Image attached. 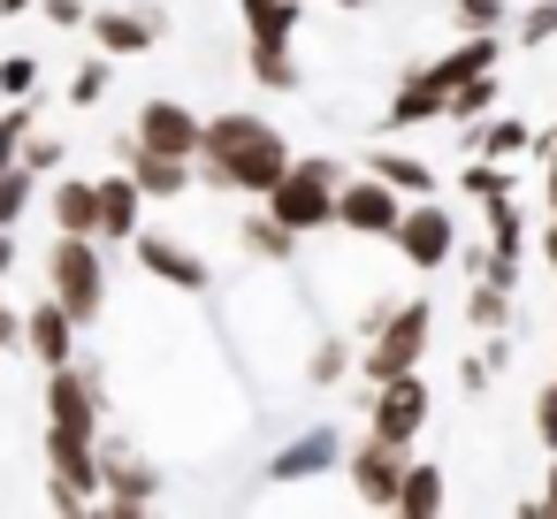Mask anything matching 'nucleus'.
I'll list each match as a JSON object with an SVG mask.
<instances>
[{
	"label": "nucleus",
	"mask_w": 557,
	"mask_h": 519,
	"mask_svg": "<svg viewBox=\"0 0 557 519\" xmlns=\"http://www.w3.org/2000/svg\"><path fill=\"white\" fill-rule=\"evenodd\" d=\"M488 108H496V70H488V77H466V85L450 92V108H443V115H458V123H481Z\"/></svg>",
	"instance_id": "c85d7f7f"
},
{
	"label": "nucleus",
	"mask_w": 557,
	"mask_h": 519,
	"mask_svg": "<svg viewBox=\"0 0 557 519\" xmlns=\"http://www.w3.org/2000/svg\"><path fill=\"white\" fill-rule=\"evenodd\" d=\"M237 237H245V252H252V260H275V268H283V260H298V230H290V222H275L268 207H260V214H245V222H237Z\"/></svg>",
	"instance_id": "5701e85b"
},
{
	"label": "nucleus",
	"mask_w": 557,
	"mask_h": 519,
	"mask_svg": "<svg viewBox=\"0 0 557 519\" xmlns=\"http://www.w3.org/2000/svg\"><path fill=\"white\" fill-rule=\"evenodd\" d=\"M138 207H146V191H138L131 169L123 176H100V245H131L138 237Z\"/></svg>",
	"instance_id": "a211bd4d"
},
{
	"label": "nucleus",
	"mask_w": 557,
	"mask_h": 519,
	"mask_svg": "<svg viewBox=\"0 0 557 519\" xmlns=\"http://www.w3.org/2000/svg\"><path fill=\"white\" fill-rule=\"evenodd\" d=\"M39 16H47L54 32H77V24H92V9H85V0H39Z\"/></svg>",
	"instance_id": "c9c22d12"
},
{
	"label": "nucleus",
	"mask_w": 557,
	"mask_h": 519,
	"mask_svg": "<svg viewBox=\"0 0 557 519\" xmlns=\"http://www.w3.org/2000/svg\"><path fill=\"white\" fill-rule=\"evenodd\" d=\"M542 39H557V0H534L519 16V47H542Z\"/></svg>",
	"instance_id": "473e14b6"
},
{
	"label": "nucleus",
	"mask_w": 557,
	"mask_h": 519,
	"mask_svg": "<svg viewBox=\"0 0 557 519\" xmlns=\"http://www.w3.org/2000/svg\"><path fill=\"white\" fill-rule=\"evenodd\" d=\"M16 268V230H0V275Z\"/></svg>",
	"instance_id": "37998d69"
},
{
	"label": "nucleus",
	"mask_w": 557,
	"mask_h": 519,
	"mask_svg": "<svg viewBox=\"0 0 557 519\" xmlns=\"http://www.w3.org/2000/svg\"><path fill=\"white\" fill-rule=\"evenodd\" d=\"M428 336H435V306L428 291L420 298H382L367 313V351H359V382H397V374H420L428 359Z\"/></svg>",
	"instance_id": "f03ea898"
},
{
	"label": "nucleus",
	"mask_w": 557,
	"mask_h": 519,
	"mask_svg": "<svg viewBox=\"0 0 557 519\" xmlns=\"http://www.w3.org/2000/svg\"><path fill=\"white\" fill-rule=\"evenodd\" d=\"M191 169H199V184L207 191H245V199H268V184L290 169V138L268 123V115H245V108H230V115H214L207 131H199V153H191Z\"/></svg>",
	"instance_id": "f257e3e1"
},
{
	"label": "nucleus",
	"mask_w": 557,
	"mask_h": 519,
	"mask_svg": "<svg viewBox=\"0 0 557 519\" xmlns=\"http://www.w3.org/2000/svg\"><path fill=\"white\" fill-rule=\"evenodd\" d=\"M534 435L557 450V382H542V390H534Z\"/></svg>",
	"instance_id": "f704fd0d"
},
{
	"label": "nucleus",
	"mask_w": 557,
	"mask_h": 519,
	"mask_svg": "<svg viewBox=\"0 0 557 519\" xmlns=\"http://www.w3.org/2000/svg\"><path fill=\"white\" fill-rule=\"evenodd\" d=\"M24 9H39V0H0V16H24Z\"/></svg>",
	"instance_id": "c03bdc74"
},
{
	"label": "nucleus",
	"mask_w": 557,
	"mask_h": 519,
	"mask_svg": "<svg viewBox=\"0 0 557 519\" xmlns=\"http://www.w3.org/2000/svg\"><path fill=\"white\" fill-rule=\"evenodd\" d=\"M336 191H344V161L306 153V161H290V169L268 184V214L290 222L298 237H313V230H336Z\"/></svg>",
	"instance_id": "7ed1b4c3"
},
{
	"label": "nucleus",
	"mask_w": 557,
	"mask_h": 519,
	"mask_svg": "<svg viewBox=\"0 0 557 519\" xmlns=\"http://www.w3.org/2000/svg\"><path fill=\"white\" fill-rule=\"evenodd\" d=\"M16 161H24V169H39V176H54V169L70 161V146H62V138H24V153H16Z\"/></svg>",
	"instance_id": "72a5a7b5"
},
{
	"label": "nucleus",
	"mask_w": 557,
	"mask_h": 519,
	"mask_svg": "<svg viewBox=\"0 0 557 519\" xmlns=\"http://www.w3.org/2000/svg\"><path fill=\"white\" fill-rule=\"evenodd\" d=\"M24 344V313H9V298H0V351Z\"/></svg>",
	"instance_id": "ea45409f"
},
{
	"label": "nucleus",
	"mask_w": 557,
	"mask_h": 519,
	"mask_svg": "<svg viewBox=\"0 0 557 519\" xmlns=\"http://www.w3.org/2000/svg\"><path fill=\"white\" fill-rule=\"evenodd\" d=\"M329 458H336V435L313 428V435H298V443H283V450L268 458V481H306V473H321Z\"/></svg>",
	"instance_id": "4be33fe9"
},
{
	"label": "nucleus",
	"mask_w": 557,
	"mask_h": 519,
	"mask_svg": "<svg viewBox=\"0 0 557 519\" xmlns=\"http://www.w3.org/2000/svg\"><path fill=\"white\" fill-rule=\"evenodd\" d=\"M504 283H511V268H496L488 283H473V291H466V321H473V329H504V313H511Z\"/></svg>",
	"instance_id": "cd10ccee"
},
{
	"label": "nucleus",
	"mask_w": 557,
	"mask_h": 519,
	"mask_svg": "<svg viewBox=\"0 0 557 519\" xmlns=\"http://www.w3.org/2000/svg\"><path fill=\"white\" fill-rule=\"evenodd\" d=\"M542 268L557 275V214H549V230H542Z\"/></svg>",
	"instance_id": "79ce46f5"
},
{
	"label": "nucleus",
	"mask_w": 557,
	"mask_h": 519,
	"mask_svg": "<svg viewBox=\"0 0 557 519\" xmlns=\"http://www.w3.org/2000/svg\"><path fill=\"white\" fill-rule=\"evenodd\" d=\"M131 245H138V260H146V275H153V283H176V291H207V283H214V275H207V260H199V252H184L176 237L138 230Z\"/></svg>",
	"instance_id": "dca6fc26"
},
{
	"label": "nucleus",
	"mask_w": 557,
	"mask_h": 519,
	"mask_svg": "<svg viewBox=\"0 0 557 519\" xmlns=\"http://www.w3.org/2000/svg\"><path fill=\"white\" fill-rule=\"evenodd\" d=\"M24 351H32L39 367H70V359H77V313H70L54 291L24 313Z\"/></svg>",
	"instance_id": "2eb2a0df"
},
{
	"label": "nucleus",
	"mask_w": 557,
	"mask_h": 519,
	"mask_svg": "<svg viewBox=\"0 0 557 519\" xmlns=\"http://www.w3.org/2000/svg\"><path fill=\"white\" fill-rule=\"evenodd\" d=\"M115 153H123V169L138 176V191H146V199H184V191L199 184V169H191V161H176V153H153V146H138L131 131L115 138Z\"/></svg>",
	"instance_id": "4468645a"
},
{
	"label": "nucleus",
	"mask_w": 557,
	"mask_h": 519,
	"mask_svg": "<svg viewBox=\"0 0 557 519\" xmlns=\"http://www.w3.org/2000/svg\"><path fill=\"white\" fill-rule=\"evenodd\" d=\"M397 222H405V191H397V184H382L374 169H367V176H344V191H336V230L389 245Z\"/></svg>",
	"instance_id": "423d86ee"
},
{
	"label": "nucleus",
	"mask_w": 557,
	"mask_h": 519,
	"mask_svg": "<svg viewBox=\"0 0 557 519\" xmlns=\"http://www.w3.org/2000/svg\"><path fill=\"white\" fill-rule=\"evenodd\" d=\"M39 184H47V176H39V169H24V161H16V169H0V230H16V222L32 214Z\"/></svg>",
	"instance_id": "bb28decb"
},
{
	"label": "nucleus",
	"mask_w": 557,
	"mask_h": 519,
	"mask_svg": "<svg viewBox=\"0 0 557 519\" xmlns=\"http://www.w3.org/2000/svg\"><path fill=\"white\" fill-rule=\"evenodd\" d=\"M443 108H450V92H443L428 70H412V77L389 92V131H420V123H435Z\"/></svg>",
	"instance_id": "6ab92c4d"
},
{
	"label": "nucleus",
	"mask_w": 557,
	"mask_h": 519,
	"mask_svg": "<svg viewBox=\"0 0 557 519\" xmlns=\"http://www.w3.org/2000/svg\"><path fill=\"white\" fill-rule=\"evenodd\" d=\"M199 115L184 108V100H169V92H153V100H138V123H131V138L138 146H153V153H176V161H191L199 153Z\"/></svg>",
	"instance_id": "f8f14e48"
},
{
	"label": "nucleus",
	"mask_w": 557,
	"mask_h": 519,
	"mask_svg": "<svg viewBox=\"0 0 557 519\" xmlns=\"http://www.w3.org/2000/svg\"><path fill=\"white\" fill-rule=\"evenodd\" d=\"M100 504L123 511V519H138V511L161 504V473H153L146 458H123L115 443H100Z\"/></svg>",
	"instance_id": "ddd939ff"
},
{
	"label": "nucleus",
	"mask_w": 557,
	"mask_h": 519,
	"mask_svg": "<svg viewBox=\"0 0 557 519\" xmlns=\"http://www.w3.org/2000/svg\"><path fill=\"white\" fill-rule=\"evenodd\" d=\"M397 511H405V519H435V511H443V466L412 458L405 481H397Z\"/></svg>",
	"instance_id": "b1692460"
},
{
	"label": "nucleus",
	"mask_w": 557,
	"mask_h": 519,
	"mask_svg": "<svg viewBox=\"0 0 557 519\" xmlns=\"http://www.w3.org/2000/svg\"><path fill=\"white\" fill-rule=\"evenodd\" d=\"M405 466H412V450L382 443L374 428L344 450V481L359 489V504H367V511H397V481H405Z\"/></svg>",
	"instance_id": "6e6552de"
},
{
	"label": "nucleus",
	"mask_w": 557,
	"mask_h": 519,
	"mask_svg": "<svg viewBox=\"0 0 557 519\" xmlns=\"http://www.w3.org/2000/svg\"><path fill=\"white\" fill-rule=\"evenodd\" d=\"M108 283H115V275H108L100 237H70V230H62V237L47 245V291L77 313V329H92V321L108 313Z\"/></svg>",
	"instance_id": "20e7f679"
},
{
	"label": "nucleus",
	"mask_w": 557,
	"mask_h": 519,
	"mask_svg": "<svg viewBox=\"0 0 557 519\" xmlns=\"http://www.w3.org/2000/svg\"><path fill=\"white\" fill-rule=\"evenodd\" d=\"M0 115H9V92H0Z\"/></svg>",
	"instance_id": "49530a36"
},
{
	"label": "nucleus",
	"mask_w": 557,
	"mask_h": 519,
	"mask_svg": "<svg viewBox=\"0 0 557 519\" xmlns=\"http://www.w3.org/2000/svg\"><path fill=\"white\" fill-rule=\"evenodd\" d=\"M47 214H54V230H70V237H100V176H54Z\"/></svg>",
	"instance_id": "f3484780"
},
{
	"label": "nucleus",
	"mask_w": 557,
	"mask_h": 519,
	"mask_svg": "<svg viewBox=\"0 0 557 519\" xmlns=\"http://www.w3.org/2000/svg\"><path fill=\"white\" fill-rule=\"evenodd\" d=\"M542 519H557V458H549V481H542Z\"/></svg>",
	"instance_id": "a19ab883"
},
{
	"label": "nucleus",
	"mask_w": 557,
	"mask_h": 519,
	"mask_svg": "<svg viewBox=\"0 0 557 519\" xmlns=\"http://www.w3.org/2000/svg\"><path fill=\"white\" fill-rule=\"evenodd\" d=\"M92 47L100 54H115V62H131V54H153L161 39H169V16L161 9H92Z\"/></svg>",
	"instance_id": "9b49d317"
},
{
	"label": "nucleus",
	"mask_w": 557,
	"mask_h": 519,
	"mask_svg": "<svg viewBox=\"0 0 557 519\" xmlns=\"http://www.w3.org/2000/svg\"><path fill=\"white\" fill-rule=\"evenodd\" d=\"M108 70H115V54H100V62H85V70L70 77V100H77V108H100V100H108Z\"/></svg>",
	"instance_id": "c756f323"
},
{
	"label": "nucleus",
	"mask_w": 557,
	"mask_h": 519,
	"mask_svg": "<svg viewBox=\"0 0 557 519\" xmlns=\"http://www.w3.org/2000/svg\"><path fill=\"white\" fill-rule=\"evenodd\" d=\"M367 428H374L382 443L412 450V443H420V428H428V382H420V374L374 382V412H367Z\"/></svg>",
	"instance_id": "9d476101"
},
{
	"label": "nucleus",
	"mask_w": 557,
	"mask_h": 519,
	"mask_svg": "<svg viewBox=\"0 0 557 519\" xmlns=\"http://www.w3.org/2000/svg\"><path fill=\"white\" fill-rule=\"evenodd\" d=\"M47 428H70V435H100V367L70 359V367H47V397H39Z\"/></svg>",
	"instance_id": "0eeeda50"
},
{
	"label": "nucleus",
	"mask_w": 557,
	"mask_h": 519,
	"mask_svg": "<svg viewBox=\"0 0 557 519\" xmlns=\"http://www.w3.org/2000/svg\"><path fill=\"white\" fill-rule=\"evenodd\" d=\"M450 9H458V24H466V32H488V24L504 16L496 0H450Z\"/></svg>",
	"instance_id": "58836bf2"
},
{
	"label": "nucleus",
	"mask_w": 557,
	"mask_h": 519,
	"mask_svg": "<svg viewBox=\"0 0 557 519\" xmlns=\"http://www.w3.org/2000/svg\"><path fill=\"white\" fill-rule=\"evenodd\" d=\"M47 504L54 511H92L100 504V435L47 428Z\"/></svg>",
	"instance_id": "39448f33"
},
{
	"label": "nucleus",
	"mask_w": 557,
	"mask_h": 519,
	"mask_svg": "<svg viewBox=\"0 0 557 519\" xmlns=\"http://www.w3.org/2000/svg\"><path fill=\"white\" fill-rule=\"evenodd\" d=\"M24 138H32V108H24V100H9V115H0V169H16Z\"/></svg>",
	"instance_id": "7c9ffc66"
},
{
	"label": "nucleus",
	"mask_w": 557,
	"mask_h": 519,
	"mask_svg": "<svg viewBox=\"0 0 557 519\" xmlns=\"http://www.w3.org/2000/svg\"><path fill=\"white\" fill-rule=\"evenodd\" d=\"M367 169H374L382 184H397L405 199H428V191H435V169H428L420 153H397V146H382V153H374Z\"/></svg>",
	"instance_id": "393cba45"
},
{
	"label": "nucleus",
	"mask_w": 557,
	"mask_h": 519,
	"mask_svg": "<svg viewBox=\"0 0 557 519\" xmlns=\"http://www.w3.org/2000/svg\"><path fill=\"white\" fill-rule=\"evenodd\" d=\"M397 260L405 268H443L450 252H458V222H450V207H435V199H405V222H397Z\"/></svg>",
	"instance_id": "1a4fd4ad"
},
{
	"label": "nucleus",
	"mask_w": 557,
	"mask_h": 519,
	"mask_svg": "<svg viewBox=\"0 0 557 519\" xmlns=\"http://www.w3.org/2000/svg\"><path fill=\"white\" fill-rule=\"evenodd\" d=\"M344 367H351V344H321L313 351V382H344Z\"/></svg>",
	"instance_id": "4c0bfd02"
},
{
	"label": "nucleus",
	"mask_w": 557,
	"mask_h": 519,
	"mask_svg": "<svg viewBox=\"0 0 557 519\" xmlns=\"http://www.w3.org/2000/svg\"><path fill=\"white\" fill-rule=\"evenodd\" d=\"M519 146H527V131H519V123H496V131H481V153H488V161H504V153H519Z\"/></svg>",
	"instance_id": "e433bc0d"
},
{
	"label": "nucleus",
	"mask_w": 557,
	"mask_h": 519,
	"mask_svg": "<svg viewBox=\"0 0 557 519\" xmlns=\"http://www.w3.org/2000/svg\"><path fill=\"white\" fill-rule=\"evenodd\" d=\"M237 24L260 47H290L298 39V0H237Z\"/></svg>",
	"instance_id": "412c9836"
},
{
	"label": "nucleus",
	"mask_w": 557,
	"mask_h": 519,
	"mask_svg": "<svg viewBox=\"0 0 557 519\" xmlns=\"http://www.w3.org/2000/svg\"><path fill=\"white\" fill-rule=\"evenodd\" d=\"M496 62H504V47H496V39H488V32H473V39H466V47H450V54H443V62H428V77H435V85H443V92H458V85H466V77H488V70H496Z\"/></svg>",
	"instance_id": "aec40b11"
},
{
	"label": "nucleus",
	"mask_w": 557,
	"mask_h": 519,
	"mask_svg": "<svg viewBox=\"0 0 557 519\" xmlns=\"http://www.w3.org/2000/svg\"><path fill=\"white\" fill-rule=\"evenodd\" d=\"M245 70H252L260 92H298V54H290V47H260V39H252V47H245Z\"/></svg>",
	"instance_id": "a878e982"
},
{
	"label": "nucleus",
	"mask_w": 557,
	"mask_h": 519,
	"mask_svg": "<svg viewBox=\"0 0 557 519\" xmlns=\"http://www.w3.org/2000/svg\"><path fill=\"white\" fill-rule=\"evenodd\" d=\"M0 92H9V100H32V92H39V62H32V54H9V62H0Z\"/></svg>",
	"instance_id": "2f4dec72"
},
{
	"label": "nucleus",
	"mask_w": 557,
	"mask_h": 519,
	"mask_svg": "<svg viewBox=\"0 0 557 519\" xmlns=\"http://www.w3.org/2000/svg\"><path fill=\"white\" fill-rule=\"evenodd\" d=\"M336 9H367V0H336Z\"/></svg>",
	"instance_id": "a18cd8bd"
}]
</instances>
